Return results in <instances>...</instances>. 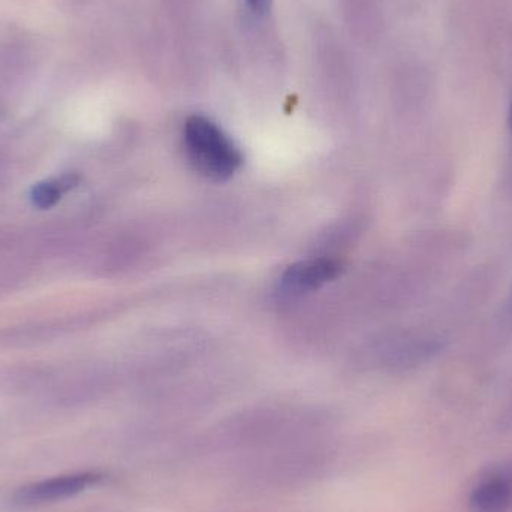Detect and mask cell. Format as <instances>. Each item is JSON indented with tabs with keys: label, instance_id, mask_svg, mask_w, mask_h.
<instances>
[{
	"label": "cell",
	"instance_id": "cell-1",
	"mask_svg": "<svg viewBox=\"0 0 512 512\" xmlns=\"http://www.w3.org/2000/svg\"><path fill=\"white\" fill-rule=\"evenodd\" d=\"M183 137L189 162L207 179L225 182L242 167L239 147L207 117H189Z\"/></svg>",
	"mask_w": 512,
	"mask_h": 512
},
{
	"label": "cell",
	"instance_id": "cell-2",
	"mask_svg": "<svg viewBox=\"0 0 512 512\" xmlns=\"http://www.w3.org/2000/svg\"><path fill=\"white\" fill-rule=\"evenodd\" d=\"M102 480H104V475L93 471L60 475V477L30 483L21 487L15 492L14 501L15 504L24 505V507L63 501V499L80 495L81 492L101 483Z\"/></svg>",
	"mask_w": 512,
	"mask_h": 512
},
{
	"label": "cell",
	"instance_id": "cell-3",
	"mask_svg": "<svg viewBox=\"0 0 512 512\" xmlns=\"http://www.w3.org/2000/svg\"><path fill=\"white\" fill-rule=\"evenodd\" d=\"M340 273V265L333 259L313 258L292 264L286 268L279 279L280 294L288 297L306 294L321 288L325 283L336 279Z\"/></svg>",
	"mask_w": 512,
	"mask_h": 512
},
{
	"label": "cell",
	"instance_id": "cell-4",
	"mask_svg": "<svg viewBox=\"0 0 512 512\" xmlns=\"http://www.w3.org/2000/svg\"><path fill=\"white\" fill-rule=\"evenodd\" d=\"M512 501V484L505 477L483 481L471 496L474 512H507Z\"/></svg>",
	"mask_w": 512,
	"mask_h": 512
},
{
	"label": "cell",
	"instance_id": "cell-5",
	"mask_svg": "<svg viewBox=\"0 0 512 512\" xmlns=\"http://www.w3.org/2000/svg\"><path fill=\"white\" fill-rule=\"evenodd\" d=\"M77 183V177L65 176L60 180H53V182L39 183L32 189V203L39 209H50L57 201L60 200L62 192L74 188Z\"/></svg>",
	"mask_w": 512,
	"mask_h": 512
},
{
	"label": "cell",
	"instance_id": "cell-6",
	"mask_svg": "<svg viewBox=\"0 0 512 512\" xmlns=\"http://www.w3.org/2000/svg\"><path fill=\"white\" fill-rule=\"evenodd\" d=\"M246 3L255 15L262 17V15H267L270 12L273 0H246Z\"/></svg>",
	"mask_w": 512,
	"mask_h": 512
},
{
	"label": "cell",
	"instance_id": "cell-7",
	"mask_svg": "<svg viewBox=\"0 0 512 512\" xmlns=\"http://www.w3.org/2000/svg\"><path fill=\"white\" fill-rule=\"evenodd\" d=\"M510 126H511V129H512V105H511V108H510Z\"/></svg>",
	"mask_w": 512,
	"mask_h": 512
}]
</instances>
